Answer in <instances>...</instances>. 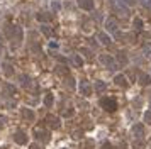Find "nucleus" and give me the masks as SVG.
<instances>
[{"label":"nucleus","instance_id":"9","mask_svg":"<svg viewBox=\"0 0 151 149\" xmlns=\"http://www.w3.org/2000/svg\"><path fill=\"white\" fill-rule=\"evenodd\" d=\"M99 41H100L102 44H111V37H109L105 32H100V34H99Z\"/></svg>","mask_w":151,"mask_h":149},{"label":"nucleus","instance_id":"16","mask_svg":"<svg viewBox=\"0 0 151 149\" xmlns=\"http://www.w3.org/2000/svg\"><path fill=\"white\" fill-rule=\"evenodd\" d=\"M134 27H136V29H143V22H141V19H136V20H134Z\"/></svg>","mask_w":151,"mask_h":149},{"label":"nucleus","instance_id":"27","mask_svg":"<svg viewBox=\"0 0 151 149\" xmlns=\"http://www.w3.org/2000/svg\"><path fill=\"white\" fill-rule=\"evenodd\" d=\"M150 107H151V100H150Z\"/></svg>","mask_w":151,"mask_h":149},{"label":"nucleus","instance_id":"10","mask_svg":"<svg viewBox=\"0 0 151 149\" xmlns=\"http://www.w3.org/2000/svg\"><path fill=\"white\" fill-rule=\"evenodd\" d=\"M114 81H116L119 87H127V83H126V76H122V75H117Z\"/></svg>","mask_w":151,"mask_h":149},{"label":"nucleus","instance_id":"18","mask_svg":"<svg viewBox=\"0 0 151 149\" xmlns=\"http://www.w3.org/2000/svg\"><path fill=\"white\" fill-rule=\"evenodd\" d=\"M44 102H46V105H48V107H51V102H53V97H51V95H46Z\"/></svg>","mask_w":151,"mask_h":149},{"label":"nucleus","instance_id":"12","mask_svg":"<svg viewBox=\"0 0 151 149\" xmlns=\"http://www.w3.org/2000/svg\"><path fill=\"white\" fill-rule=\"evenodd\" d=\"M143 53H144L146 56H150V58H151V42H146V44L143 46Z\"/></svg>","mask_w":151,"mask_h":149},{"label":"nucleus","instance_id":"2","mask_svg":"<svg viewBox=\"0 0 151 149\" xmlns=\"http://www.w3.org/2000/svg\"><path fill=\"white\" fill-rule=\"evenodd\" d=\"M100 105H102V109H105L107 112H114V110L117 109V103H116L114 98H102Z\"/></svg>","mask_w":151,"mask_h":149},{"label":"nucleus","instance_id":"13","mask_svg":"<svg viewBox=\"0 0 151 149\" xmlns=\"http://www.w3.org/2000/svg\"><path fill=\"white\" fill-rule=\"evenodd\" d=\"M117 2L124 3L126 7H131V5H134V3H136V0H117Z\"/></svg>","mask_w":151,"mask_h":149},{"label":"nucleus","instance_id":"17","mask_svg":"<svg viewBox=\"0 0 151 149\" xmlns=\"http://www.w3.org/2000/svg\"><path fill=\"white\" fill-rule=\"evenodd\" d=\"M144 122L151 124V112H146V114H144Z\"/></svg>","mask_w":151,"mask_h":149},{"label":"nucleus","instance_id":"7","mask_svg":"<svg viewBox=\"0 0 151 149\" xmlns=\"http://www.w3.org/2000/svg\"><path fill=\"white\" fill-rule=\"evenodd\" d=\"M14 141H15L17 144H26V142H27V136L22 134V132H17V134H14Z\"/></svg>","mask_w":151,"mask_h":149},{"label":"nucleus","instance_id":"23","mask_svg":"<svg viewBox=\"0 0 151 149\" xmlns=\"http://www.w3.org/2000/svg\"><path fill=\"white\" fill-rule=\"evenodd\" d=\"M143 3H144L148 9H151V0H143Z\"/></svg>","mask_w":151,"mask_h":149},{"label":"nucleus","instance_id":"26","mask_svg":"<svg viewBox=\"0 0 151 149\" xmlns=\"http://www.w3.org/2000/svg\"><path fill=\"white\" fill-rule=\"evenodd\" d=\"M31 149H39V148H38V146H32V148H31Z\"/></svg>","mask_w":151,"mask_h":149},{"label":"nucleus","instance_id":"5","mask_svg":"<svg viewBox=\"0 0 151 149\" xmlns=\"http://www.w3.org/2000/svg\"><path fill=\"white\" fill-rule=\"evenodd\" d=\"M80 91L81 95H90L92 93V87L88 85V81H81L80 83Z\"/></svg>","mask_w":151,"mask_h":149},{"label":"nucleus","instance_id":"1","mask_svg":"<svg viewBox=\"0 0 151 149\" xmlns=\"http://www.w3.org/2000/svg\"><path fill=\"white\" fill-rule=\"evenodd\" d=\"M99 60H100V63L104 64V66H107L109 70H116V68H117V63H116V60H114L112 56H109V54H102Z\"/></svg>","mask_w":151,"mask_h":149},{"label":"nucleus","instance_id":"6","mask_svg":"<svg viewBox=\"0 0 151 149\" xmlns=\"http://www.w3.org/2000/svg\"><path fill=\"white\" fill-rule=\"evenodd\" d=\"M132 132H134V136H136L138 139H141L143 136H144V129H143L141 124H136V125L132 127Z\"/></svg>","mask_w":151,"mask_h":149},{"label":"nucleus","instance_id":"4","mask_svg":"<svg viewBox=\"0 0 151 149\" xmlns=\"http://www.w3.org/2000/svg\"><path fill=\"white\" fill-rule=\"evenodd\" d=\"M78 5L83 10H92L93 9V0H78Z\"/></svg>","mask_w":151,"mask_h":149},{"label":"nucleus","instance_id":"21","mask_svg":"<svg viewBox=\"0 0 151 149\" xmlns=\"http://www.w3.org/2000/svg\"><path fill=\"white\" fill-rule=\"evenodd\" d=\"M24 115H26V117H29V119H34V114H32L31 110H26V112H24Z\"/></svg>","mask_w":151,"mask_h":149},{"label":"nucleus","instance_id":"11","mask_svg":"<svg viewBox=\"0 0 151 149\" xmlns=\"http://www.w3.org/2000/svg\"><path fill=\"white\" fill-rule=\"evenodd\" d=\"M105 88H107V85L104 81H95V91H104Z\"/></svg>","mask_w":151,"mask_h":149},{"label":"nucleus","instance_id":"22","mask_svg":"<svg viewBox=\"0 0 151 149\" xmlns=\"http://www.w3.org/2000/svg\"><path fill=\"white\" fill-rule=\"evenodd\" d=\"M53 10H56V12L60 10V3L58 2H53Z\"/></svg>","mask_w":151,"mask_h":149},{"label":"nucleus","instance_id":"15","mask_svg":"<svg viewBox=\"0 0 151 149\" xmlns=\"http://www.w3.org/2000/svg\"><path fill=\"white\" fill-rule=\"evenodd\" d=\"M132 148H134V149H143V148H144V142H143V141H136Z\"/></svg>","mask_w":151,"mask_h":149},{"label":"nucleus","instance_id":"8","mask_svg":"<svg viewBox=\"0 0 151 149\" xmlns=\"http://www.w3.org/2000/svg\"><path fill=\"white\" fill-rule=\"evenodd\" d=\"M139 83H141L143 87H148L151 83V76L150 75H141V76H139Z\"/></svg>","mask_w":151,"mask_h":149},{"label":"nucleus","instance_id":"20","mask_svg":"<svg viewBox=\"0 0 151 149\" xmlns=\"http://www.w3.org/2000/svg\"><path fill=\"white\" fill-rule=\"evenodd\" d=\"M38 19H39V20H49L51 17H48V15H44V14H39V15H38Z\"/></svg>","mask_w":151,"mask_h":149},{"label":"nucleus","instance_id":"24","mask_svg":"<svg viewBox=\"0 0 151 149\" xmlns=\"http://www.w3.org/2000/svg\"><path fill=\"white\" fill-rule=\"evenodd\" d=\"M102 149H112V144H109V142H105V144L102 146Z\"/></svg>","mask_w":151,"mask_h":149},{"label":"nucleus","instance_id":"19","mask_svg":"<svg viewBox=\"0 0 151 149\" xmlns=\"http://www.w3.org/2000/svg\"><path fill=\"white\" fill-rule=\"evenodd\" d=\"M119 61H121L122 64H126V56H124V53H119Z\"/></svg>","mask_w":151,"mask_h":149},{"label":"nucleus","instance_id":"14","mask_svg":"<svg viewBox=\"0 0 151 149\" xmlns=\"http://www.w3.org/2000/svg\"><path fill=\"white\" fill-rule=\"evenodd\" d=\"M73 61H75V64H77V66H81V64H83V61L80 60V56H78V54H75V56H73Z\"/></svg>","mask_w":151,"mask_h":149},{"label":"nucleus","instance_id":"25","mask_svg":"<svg viewBox=\"0 0 151 149\" xmlns=\"http://www.w3.org/2000/svg\"><path fill=\"white\" fill-rule=\"evenodd\" d=\"M3 124H5V117H3V115H0V127H2Z\"/></svg>","mask_w":151,"mask_h":149},{"label":"nucleus","instance_id":"3","mask_svg":"<svg viewBox=\"0 0 151 149\" xmlns=\"http://www.w3.org/2000/svg\"><path fill=\"white\" fill-rule=\"evenodd\" d=\"M117 27H119V26H117V22H116V19H107L105 20V29L109 30V32H112V34H114V32H117Z\"/></svg>","mask_w":151,"mask_h":149}]
</instances>
